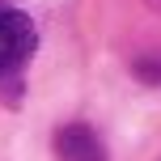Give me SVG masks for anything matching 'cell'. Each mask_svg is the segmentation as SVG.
<instances>
[{
	"label": "cell",
	"instance_id": "cell-1",
	"mask_svg": "<svg viewBox=\"0 0 161 161\" xmlns=\"http://www.w3.org/2000/svg\"><path fill=\"white\" fill-rule=\"evenodd\" d=\"M38 51V25L21 8H0V102L21 106V76Z\"/></svg>",
	"mask_w": 161,
	"mask_h": 161
},
{
	"label": "cell",
	"instance_id": "cell-2",
	"mask_svg": "<svg viewBox=\"0 0 161 161\" xmlns=\"http://www.w3.org/2000/svg\"><path fill=\"white\" fill-rule=\"evenodd\" d=\"M55 157L59 161H106V144L89 123H64L55 131Z\"/></svg>",
	"mask_w": 161,
	"mask_h": 161
}]
</instances>
